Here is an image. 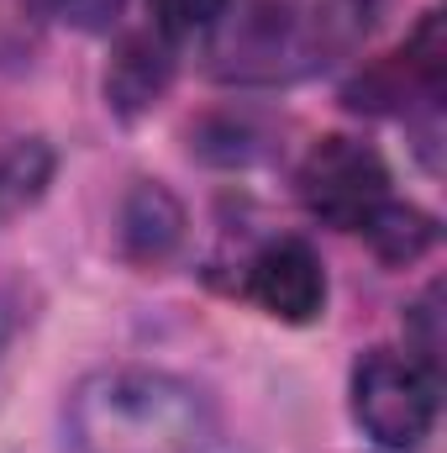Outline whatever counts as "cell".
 Instances as JSON below:
<instances>
[{"instance_id":"cell-9","label":"cell","mask_w":447,"mask_h":453,"mask_svg":"<svg viewBox=\"0 0 447 453\" xmlns=\"http://www.w3.org/2000/svg\"><path fill=\"white\" fill-rule=\"evenodd\" d=\"M53 180V153H48V142H16V148H5L0 153V222H11L16 211H27L37 196H42V185Z\"/></svg>"},{"instance_id":"cell-11","label":"cell","mask_w":447,"mask_h":453,"mask_svg":"<svg viewBox=\"0 0 447 453\" xmlns=\"http://www.w3.org/2000/svg\"><path fill=\"white\" fill-rule=\"evenodd\" d=\"M53 5H58L64 21H74V27H85V32H106L116 16H121L126 0H53Z\"/></svg>"},{"instance_id":"cell-6","label":"cell","mask_w":447,"mask_h":453,"mask_svg":"<svg viewBox=\"0 0 447 453\" xmlns=\"http://www.w3.org/2000/svg\"><path fill=\"white\" fill-rule=\"evenodd\" d=\"M179 226H185V211L163 185H137L121 206V248L137 264H158L179 242Z\"/></svg>"},{"instance_id":"cell-4","label":"cell","mask_w":447,"mask_h":453,"mask_svg":"<svg viewBox=\"0 0 447 453\" xmlns=\"http://www.w3.org/2000/svg\"><path fill=\"white\" fill-rule=\"evenodd\" d=\"M300 201L311 217L327 226L358 232L384 201H390V174L384 158L352 137H322L306 164H300Z\"/></svg>"},{"instance_id":"cell-3","label":"cell","mask_w":447,"mask_h":453,"mask_svg":"<svg viewBox=\"0 0 447 453\" xmlns=\"http://www.w3.org/2000/svg\"><path fill=\"white\" fill-rule=\"evenodd\" d=\"M352 417L384 449H416L437 417V374L416 353L374 348L352 369Z\"/></svg>"},{"instance_id":"cell-1","label":"cell","mask_w":447,"mask_h":453,"mask_svg":"<svg viewBox=\"0 0 447 453\" xmlns=\"http://www.w3.org/2000/svg\"><path fill=\"white\" fill-rule=\"evenodd\" d=\"M384 0H231L211 27V74L231 85H290L347 58Z\"/></svg>"},{"instance_id":"cell-8","label":"cell","mask_w":447,"mask_h":453,"mask_svg":"<svg viewBox=\"0 0 447 453\" xmlns=\"http://www.w3.org/2000/svg\"><path fill=\"white\" fill-rule=\"evenodd\" d=\"M368 237V248L384 258V264H416L432 242H437V222L405 201H384L368 222L358 226Z\"/></svg>"},{"instance_id":"cell-7","label":"cell","mask_w":447,"mask_h":453,"mask_svg":"<svg viewBox=\"0 0 447 453\" xmlns=\"http://www.w3.org/2000/svg\"><path fill=\"white\" fill-rule=\"evenodd\" d=\"M163 85H169V53H163V42H153V37H126L121 53H116V64H111V74H106L111 106L121 116H137L163 96Z\"/></svg>"},{"instance_id":"cell-5","label":"cell","mask_w":447,"mask_h":453,"mask_svg":"<svg viewBox=\"0 0 447 453\" xmlns=\"http://www.w3.org/2000/svg\"><path fill=\"white\" fill-rule=\"evenodd\" d=\"M247 301L274 322H311L327 306V274L311 242L279 237L247 264Z\"/></svg>"},{"instance_id":"cell-2","label":"cell","mask_w":447,"mask_h":453,"mask_svg":"<svg viewBox=\"0 0 447 453\" xmlns=\"http://www.w3.org/2000/svg\"><path fill=\"white\" fill-rule=\"evenodd\" d=\"M206 443L211 406L190 380L169 369H95L69 395L74 453H201Z\"/></svg>"},{"instance_id":"cell-10","label":"cell","mask_w":447,"mask_h":453,"mask_svg":"<svg viewBox=\"0 0 447 453\" xmlns=\"http://www.w3.org/2000/svg\"><path fill=\"white\" fill-rule=\"evenodd\" d=\"M226 5H231V0H148L158 32L174 37V42H179V37H201V32H211V27L226 16Z\"/></svg>"}]
</instances>
